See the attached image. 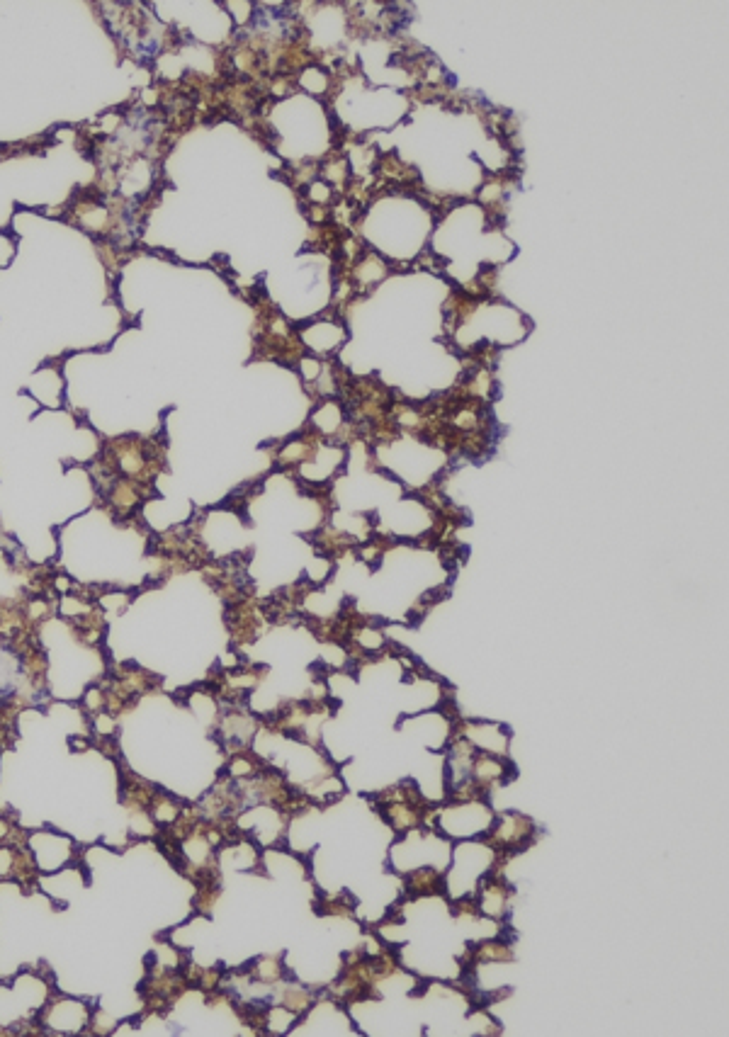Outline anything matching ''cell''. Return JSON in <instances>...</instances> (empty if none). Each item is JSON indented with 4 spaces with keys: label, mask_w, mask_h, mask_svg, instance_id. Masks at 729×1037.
I'll use <instances>...</instances> for the list:
<instances>
[{
    "label": "cell",
    "mask_w": 729,
    "mask_h": 1037,
    "mask_svg": "<svg viewBox=\"0 0 729 1037\" xmlns=\"http://www.w3.org/2000/svg\"><path fill=\"white\" fill-rule=\"evenodd\" d=\"M35 855V863L39 872H56L59 867H73L81 863V850L69 836L59 831H37L30 833V843H27Z\"/></svg>",
    "instance_id": "obj_1"
},
{
    "label": "cell",
    "mask_w": 729,
    "mask_h": 1037,
    "mask_svg": "<svg viewBox=\"0 0 729 1037\" xmlns=\"http://www.w3.org/2000/svg\"><path fill=\"white\" fill-rule=\"evenodd\" d=\"M401 897L406 901H416L423 897H448V875L433 865L409 870L404 875Z\"/></svg>",
    "instance_id": "obj_2"
},
{
    "label": "cell",
    "mask_w": 729,
    "mask_h": 1037,
    "mask_svg": "<svg viewBox=\"0 0 729 1037\" xmlns=\"http://www.w3.org/2000/svg\"><path fill=\"white\" fill-rule=\"evenodd\" d=\"M316 914L333 916V918H353V914H355L353 894L350 892L319 894V899H316Z\"/></svg>",
    "instance_id": "obj_3"
}]
</instances>
